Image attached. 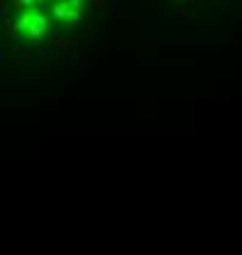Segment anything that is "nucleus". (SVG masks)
Here are the masks:
<instances>
[{"mask_svg":"<svg viewBox=\"0 0 242 255\" xmlns=\"http://www.w3.org/2000/svg\"><path fill=\"white\" fill-rule=\"evenodd\" d=\"M52 17L54 20H64V22H79L81 20V10H76L69 0H64V2H57L52 7Z\"/></svg>","mask_w":242,"mask_h":255,"instance_id":"nucleus-1","label":"nucleus"},{"mask_svg":"<svg viewBox=\"0 0 242 255\" xmlns=\"http://www.w3.org/2000/svg\"><path fill=\"white\" fill-rule=\"evenodd\" d=\"M34 2H37V0H17V5H15V7H17V10H20V12H22V7H25V5H34Z\"/></svg>","mask_w":242,"mask_h":255,"instance_id":"nucleus-2","label":"nucleus"},{"mask_svg":"<svg viewBox=\"0 0 242 255\" xmlns=\"http://www.w3.org/2000/svg\"><path fill=\"white\" fill-rule=\"evenodd\" d=\"M69 2H71L76 10H81V7H83V0H69Z\"/></svg>","mask_w":242,"mask_h":255,"instance_id":"nucleus-3","label":"nucleus"}]
</instances>
